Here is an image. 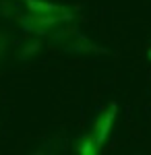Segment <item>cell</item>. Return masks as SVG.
<instances>
[{
  "label": "cell",
  "mask_w": 151,
  "mask_h": 155,
  "mask_svg": "<svg viewBox=\"0 0 151 155\" xmlns=\"http://www.w3.org/2000/svg\"><path fill=\"white\" fill-rule=\"evenodd\" d=\"M99 149H102V147L95 143V139L91 137V132L85 134V137H81L79 143H77V153H81V155H97Z\"/></svg>",
  "instance_id": "3"
},
{
  "label": "cell",
  "mask_w": 151,
  "mask_h": 155,
  "mask_svg": "<svg viewBox=\"0 0 151 155\" xmlns=\"http://www.w3.org/2000/svg\"><path fill=\"white\" fill-rule=\"evenodd\" d=\"M25 4L29 6V11L33 15H54L56 12V15H62V17H70L58 4H50V2H42V0H25Z\"/></svg>",
  "instance_id": "2"
},
{
  "label": "cell",
  "mask_w": 151,
  "mask_h": 155,
  "mask_svg": "<svg viewBox=\"0 0 151 155\" xmlns=\"http://www.w3.org/2000/svg\"><path fill=\"white\" fill-rule=\"evenodd\" d=\"M116 110H118L116 104H110V107L104 110L99 114V118L95 120V124H93L91 137L95 139V143L99 145V147H104L106 139H108V134L112 130V124H114V118H116Z\"/></svg>",
  "instance_id": "1"
}]
</instances>
